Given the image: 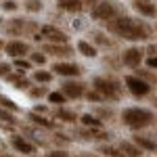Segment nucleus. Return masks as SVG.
<instances>
[{"mask_svg": "<svg viewBox=\"0 0 157 157\" xmlns=\"http://www.w3.org/2000/svg\"><path fill=\"white\" fill-rule=\"evenodd\" d=\"M55 120L63 121V124H75V121L80 120V117H78V113H75L73 109H67V107H57V111H55Z\"/></svg>", "mask_w": 157, "mask_h": 157, "instance_id": "nucleus-17", "label": "nucleus"}, {"mask_svg": "<svg viewBox=\"0 0 157 157\" xmlns=\"http://www.w3.org/2000/svg\"><path fill=\"white\" fill-rule=\"evenodd\" d=\"M88 36H90L88 42H90V44H94L97 48H98V46H101V48H115V46H117V42H115V40H111L103 29H92Z\"/></svg>", "mask_w": 157, "mask_h": 157, "instance_id": "nucleus-13", "label": "nucleus"}, {"mask_svg": "<svg viewBox=\"0 0 157 157\" xmlns=\"http://www.w3.org/2000/svg\"><path fill=\"white\" fill-rule=\"evenodd\" d=\"M11 145H13V149H15L17 153H23V155H32V153H36V145L29 143V140L23 138V136H19V134H13Z\"/></svg>", "mask_w": 157, "mask_h": 157, "instance_id": "nucleus-15", "label": "nucleus"}, {"mask_svg": "<svg viewBox=\"0 0 157 157\" xmlns=\"http://www.w3.org/2000/svg\"><path fill=\"white\" fill-rule=\"evenodd\" d=\"M2 29H4L9 36H25V34H34V36H36V29L40 32V27H38L34 21L19 19V17L9 19L6 23H2Z\"/></svg>", "mask_w": 157, "mask_h": 157, "instance_id": "nucleus-5", "label": "nucleus"}, {"mask_svg": "<svg viewBox=\"0 0 157 157\" xmlns=\"http://www.w3.org/2000/svg\"><path fill=\"white\" fill-rule=\"evenodd\" d=\"M32 80L36 82V84L44 86V84H50L52 82V71H46V69H36L34 75H32Z\"/></svg>", "mask_w": 157, "mask_h": 157, "instance_id": "nucleus-24", "label": "nucleus"}, {"mask_svg": "<svg viewBox=\"0 0 157 157\" xmlns=\"http://www.w3.org/2000/svg\"><path fill=\"white\" fill-rule=\"evenodd\" d=\"M92 90H97L109 103H117L124 92V84L113 75H97V78H92Z\"/></svg>", "mask_w": 157, "mask_h": 157, "instance_id": "nucleus-3", "label": "nucleus"}, {"mask_svg": "<svg viewBox=\"0 0 157 157\" xmlns=\"http://www.w3.org/2000/svg\"><path fill=\"white\" fill-rule=\"evenodd\" d=\"M147 67L155 71L157 69V57H147Z\"/></svg>", "mask_w": 157, "mask_h": 157, "instance_id": "nucleus-40", "label": "nucleus"}, {"mask_svg": "<svg viewBox=\"0 0 157 157\" xmlns=\"http://www.w3.org/2000/svg\"><path fill=\"white\" fill-rule=\"evenodd\" d=\"M4 52L13 57V59H23L25 55H29L32 52V46L25 42V40H9L6 44H4Z\"/></svg>", "mask_w": 157, "mask_h": 157, "instance_id": "nucleus-12", "label": "nucleus"}, {"mask_svg": "<svg viewBox=\"0 0 157 157\" xmlns=\"http://www.w3.org/2000/svg\"><path fill=\"white\" fill-rule=\"evenodd\" d=\"M0 9H2V11H17L19 4H17L15 0H4V2L0 4Z\"/></svg>", "mask_w": 157, "mask_h": 157, "instance_id": "nucleus-36", "label": "nucleus"}, {"mask_svg": "<svg viewBox=\"0 0 157 157\" xmlns=\"http://www.w3.org/2000/svg\"><path fill=\"white\" fill-rule=\"evenodd\" d=\"M82 2H84V6H92V9L98 4V0H82Z\"/></svg>", "mask_w": 157, "mask_h": 157, "instance_id": "nucleus-43", "label": "nucleus"}, {"mask_svg": "<svg viewBox=\"0 0 157 157\" xmlns=\"http://www.w3.org/2000/svg\"><path fill=\"white\" fill-rule=\"evenodd\" d=\"M75 48H78V52H80V55H84V57H88V59H94V57L98 55L97 46H94V44H90L88 40H80Z\"/></svg>", "mask_w": 157, "mask_h": 157, "instance_id": "nucleus-22", "label": "nucleus"}, {"mask_svg": "<svg viewBox=\"0 0 157 157\" xmlns=\"http://www.w3.org/2000/svg\"><path fill=\"white\" fill-rule=\"evenodd\" d=\"M57 6L61 11H67V13H80L84 9V2L82 0H59Z\"/></svg>", "mask_w": 157, "mask_h": 157, "instance_id": "nucleus-20", "label": "nucleus"}, {"mask_svg": "<svg viewBox=\"0 0 157 157\" xmlns=\"http://www.w3.org/2000/svg\"><path fill=\"white\" fill-rule=\"evenodd\" d=\"M0 157H15V155H9V153H0Z\"/></svg>", "mask_w": 157, "mask_h": 157, "instance_id": "nucleus-46", "label": "nucleus"}, {"mask_svg": "<svg viewBox=\"0 0 157 157\" xmlns=\"http://www.w3.org/2000/svg\"><path fill=\"white\" fill-rule=\"evenodd\" d=\"M4 147H6V145H4V143L0 140V153H6V151H4Z\"/></svg>", "mask_w": 157, "mask_h": 157, "instance_id": "nucleus-45", "label": "nucleus"}, {"mask_svg": "<svg viewBox=\"0 0 157 157\" xmlns=\"http://www.w3.org/2000/svg\"><path fill=\"white\" fill-rule=\"evenodd\" d=\"M117 149L121 151L124 157H143V153H145V151H140L138 147L134 145L132 140H121L120 145H117Z\"/></svg>", "mask_w": 157, "mask_h": 157, "instance_id": "nucleus-18", "label": "nucleus"}, {"mask_svg": "<svg viewBox=\"0 0 157 157\" xmlns=\"http://www.w3.org/2000/svg\"><path fill=\"white\" fill-rule=\"evenodd\" d=\"M153 107H155V109H157V97H155V98H153Z\"/></svg>", "mask_w": 157, "mask_h": 157, "instance_id": "nucleus-47", "label": "nucleus"}, {"mask_svg": "<svg viewBox=\"0 0 157 157\" xmlns=\"http://www.w3.org/2000/svg\"><path fill=\"white\" fill-rule=\"evenodd\" d=\"M124 84H126V88H128V92L132 94V97L136 98H145L151 94V90H153V86H149L147 82H143L140 78H136L134 73H130V75H126L124 78Z\"/></svg>", "mask_w": 157, "mask_h": 157, "instance_id": "nucleus-7", "label": "nucleus"}, {"mask_svg": "<svg viewBox=\"0 0 157 157\" xmlns=\"http://www.w3.org/2000/svg\"><path fill=\"white\" fill-rule=\"evenodd\" d=\"M121 15H126V13L117 0H98V4L90 11V17L94 21H101V23H111Z\"/></svg>", "mask_w": 157, "mask_h": 157, "instance_id": "nucleus-4", "label": "nucleus"}, {"mask_svg": "<svg viewBox=\"0 0 157 157\" xmlns=\"http://www.w3.org/2000/svg\"><path fill=\"white\" fill-rule=\"evenodd\" d=\"M55 143H63V145H69V143H71V138H65V134L57 132V134H55Z\"/></svg>", "mask_w": 157, "mask_h": 157, "instance_id": "nucleus-39", "label": "nucleus"}, {"mask_svg": "<svg viewBox=\"0 0 157 157\" xmlns=\"http://www.w3.org/2000/svg\"><path fill=\"white\" fill-rule=\"evenodd\" d=\"M94 115H97L98 120H101L103 124H105V121H111L113 117H115V111H113L111 107H98Z\"/></svg>", "mask_w": 157, "mask_h": 157, "instance_id": "nucleus-26", "label": "nucleus"}, {"mask_svg": "<svg viewBox=\"0 0 157 157\" xmlns=\"http://www.w3.org/2000/svg\"><path fill=\"white\" fill-rule=\"evenodd\" d=\"M0 25H2V19H0Z\"/></svg>", "mask_w": 157, "mask_h": 157, "instance_id": "nucleus-48", "label": "nucleus"}, {"mask_svg": "<svg viewBox=\"0 0 157 157\" xmlns=\"http://www.w3.org/2000/svg\"><path fill=\"white\" fill-rule=\"evenodd\" d=\"M80 124H82L84 128H92V130H101V128H103V121L98 120L94 113H84V115H80Z\"/></svg>", "mask_w": 157, "mask_h": 157, "instance_id": "nucleus-19", "label": "nucleus"}, {"mask_svg": "<svg viewBox=\"0 0 157 157\" xmlns=\"http://www.w3.org/2000/svg\"><path fill=\"white\" fill-rule=\"evenodd\" d=\"M145 57H147V50L143 48V46H130V48H126L120 55L121 65H126V67H130V69H138L140 63L145 61Z\"/></svg>", "mask_w": 157, "mask_h": 157, "instance_id": "nucleus-8", "label": "nucleus"}, {"mask_svg": "<svg viewBox=\"0 0 157 157\" xmlns=\"http://www.w3.org/2000/svg\"><path fill=\"white\" fill-rule=\"evenodd\" d=\"M27 120L32 121V124H36V126L48 128V130H52V128H55V124H52L48 117H44V115H40V113H34V111H29V113H27Z\"/></svg>", "mask_w": 157, "mask_h": 157, "instance_id": "nucleus-23", "label": "nucleus"}, {"mask_svg": "<svg viewBox=\"0 0 157 157\" xmlns=\"http://www.w3.org/2000/svg\"><path fill=\"white\" fill-rule=\"evenodd\" d=\"M42 52L50 55V57H57L61 61H69L73 57V46H69V44H46L44 42Z\"/></svg>", "mask_w": 157, "mask_h": 157, "instance_id": "nucleus-11", "label": "nucleus"}, {"mask_svg": "<svg viewBox=\"0 0 157 157\" xmlns=\"http://www.w3.org/2000/svg\"><path fill=\"white\" fill-rule=\"evenodd\" d=\"M23 9L27 13H40L42 9H44V4H42L40 0H25V2H23Z\"/></svg>", "mask_w": 157, "mask_h": 157, "instance_id": "nucleus-30", "label": "nucleus"}, {"mask_svg": "<svg viewBox=\"0 0 157 157\" xmlns=\"http://www.w3.org/2000/svg\"><path fill=\"white\" fill-rule=\"evenodd\" d=\"M13 86H15L17 90H29V88H32V80H27L25 75H21V78H19Z\"/></svg>", "mask_w": 157, "mask_h": 157, "instance_id": "nucleus-34", "label": "nucleus"}, {"mask_svg": "<svg viewBox=\"0 0 157 157\" xmlns=\"http://www.w3.org/2000/svg\"><path fill=\"white\" fill-rule=\"evenodd\" d=\"M98 153H103L105 157H124L117 147H111V145H107V143H105V145H98Z\"/></svg>", "mask_w": 157, "mask_h": 157, "instance_id": "nucleus-27", "label": "nucleus"}, {"mask_svg": "<svg viewBox=\"0 0 157 157\" xmlns=\"http://www.w3.org/2000/svg\"><path fill=\"white\" fill-rule=\"evenodd\" d=\"M155 32H157V25H155Z\"/></svg>", "mask_w": 157, "mask_h": 157, "instance_id": "nucleus-49", "label": "nucleus"}, {"mask_svg": "<svg viewBox=\"0 0 157 157\" xmlns=\"http://www.w3.org/2000/svg\"><path fill=\"white\" fill-rule=\"evenodd\" d=\"M134 75H136V78H140L143 82H147L149 86H155L157 84V71L149 69V67H147V69H140V67H138V69H134Z\"/></svg>", "mask_w": 157, "mask_h": 157, "instance_id": "nucleus-21", "label": "nucleus"}, {"mask_svg": "<svg viewBox=\"0 0 157 157\" xmlns=\"http://www.w3.org/2000/svg\"><path fill=\"white\" fill-rule=\"evenodd\" d=\"M61 92L65 94V98H82L88 92V86L82 80H65L61 84Z\"/></svg>", "mask_w": 157, "mask_h": 157, "instance_id": "nucleus-10", "label": "nucleus"}, {"mask_svg": "<svg viewBox=\"0 0 157 157\" xmlns=\"http://www.w3.org/2000/svg\"><path fill=\"white\" fill-rule=\"evenodd\" d=\"M27 94H29V98H42V97H48L50 90L48 86H32L27 90Z\"/></svg>", "mask_w": 157, "mask_h": 157, "instance_id": "nucleus-25", "label": "nucleus"}, {"mask_svg": "<svg viewBox=\"0 0 157 157\" xmlns=\"http://www.w3.org/2000/svg\"><path fill=\"white\" fill-rule=\"evenodd\" d=\"M13 71V65L11 63H4V61H0V78H6L9 73Z\"/></svg>", "mask_w": 157, "mask_h": 157, "instance_id": "nucleus-37", "label": "nucleus"}, {"mask_svg": "<svg viewBox=\"0 0 157 157\" xmlns=\"http://www.w3.org/2000/svg\"><path fill=\"white\" fill-rule=\"evenodd\" d=\"M4 44H6V40H2V38H0V52L4 50Z\"/></svg>", "mask_w": 157, "mask_h": 157, "instance_id": "nucleus-44", "label": "nucleus"}, {"mask_svg": "<svg viewBox=\"0 0 157 157\" xmlns=\"http://www.w3.org/2000/svg\"><path fill=\"white\" fill-rule=\"evenodd\" d=\"M65 101H67V98H65V94H63V92H57V90H55V92H50L48 94V103L50 105H57V107H63V105H65Z\"/></svg>", "mask_w": 157, "mask_h": 157, "instance_id": "nucleus-29", "label": "nucleus"}, {"mask_svg": "<svg viewBox=\"0 0 157 157\" xmlns=\"http://www.w3.org/2000/svg\"><path fill=\"white\" fill-rule=\"evenodd\" d=\"M132 9L136 13H140L143 17H149V19L157 17V4L151 0H132Z\"/></svg>", "mask_w": 157, "mask_h": 157, "instance_id": "nucleus-14", "label": "nucleus"}, {"mask_svg": "<svg viewBox=\"0 0 157 157\" xmlns=\"http://www.w3.org/2000/svg\"><path fill=\"white\" fill-rule=\"evenodd\" d=\"M13 67H17V71L25 75L27 69H32V63H29V61H25V59H15V61H13Z\"/></svg>", "mask_w": 157, "mask_h": 157, "instance_id": "nucleus-32", "label": "nucleus"}, {"mask_svg": "<svg viewBox=\"0 0 157 157\" xmlns=\"http://www.w3.org/2000/svg\"><path fill=\"white\" fill-rule=\"evenodd\" d=\"M29 63H32V65L36 63V65L42 67V65L46 63V55H44L42 50H38V52H29Z\"/></svg>", "mask_w": 157, "mask_h": 157, "instance_id": "nucleus-31", "label": "nucleus"}, {"mask_svg": "<svg viewBox=\"0 0 157 157\" xmlns=\"http://www.w3.org/2000/svg\"><path fill=\"white\" fill-rule=\"evenodd\" d=\"M57 2H59V0H57Z\"/></svg>", "mask_w": 157, "mask_h": 157, "instance_id": "nucleus-50", "label": "nucleus"}, {"mask_svg": "<svg viewBox=\"0 0 157 157\" xmlns=\"http://www.w3.org/2000/svg\"><path fill=\"white\" fill-rule=\"evenodd\" d=\"M105 29L115 34L121 40H128V42H149L155 34V29L145 19H136L130 15H121L115 21L105 23Z\"/></svg>", "mask_w": 157, "mask_h": 157, "instance_id": "nucleus-1", "label": "nucleus"}, {"mask_svg": "<svg viewBox=\"0 0 157 157\" xmlns=\"http://www.w3.org/2000/svg\"><path fill=\"white\" fill-rule=\"evenodd\" d=\"M86 98H88L90 103H105V98L101 97L97 90H88V92H86Z\"/></svg>", "mask_w": 157, "mask_h": 157, "instance_id": "nucleus-35", "label": "nucleus"}, {"mask_svg": "<svg viewBox=\"0 0 157 157\" xmlns=\"http://www.w3.org/2000/svg\"><path fill=\"white\" fill-rule=\"evenodd\" d=\"M38 34H40V38H42L46 44H67V42H69V36H67L63 29H59L57 25H50V23L42 25Z\"/></svg>", "mask_w": 157, "mask_h": 157, "instance_id": "nucleus-6", "label": "nucleus"}, {"mask_svg": "<svg viewBox=\"0 0 157 157\" xmlns=\"http://www.w3.org/2000/svg\"><path fill=\"white\" fill-rule=\"evenodd\" d=\"M157 121L155 113L145 107H126L121 111V124L130 130H145Z\"/></svg>", "mask_w": 157, "mask_h": 157, "instance_id": "nucleus-2", "label": "nucleus"}, {"mask_svg": "<svg viewBox=\"0 0 157 157\" xmlns=\"http://www.w3.org/2000/svg\"><path fill=\"white\" fill-rule=\"evenodd\" d=\"M75 157H98V153H90V151H80Z\"/></svg>", "mask_w": 157, "mask_h": 157, "instance_id": "nucleus-41", "label": "nucleus"}, {"mask_svg": "<svg viewBox=\"0 0 157 157\" xmlns=\"http://www.w3.org/2000/svg\"><path fill=\"white\" fill-rule=\"evenodd\" d=\"M34 113H40V115H44V113H46V107H44V105H36V107H34Z\"/></svg>", "mask_w": 157, "mask_h": 157, "instance_id": "nucleus-42", "label": "nucleus"}, {"mask_svg": "<svg viewBox=\"0 0 157 157\" xmlns=\"http://www.w3.org/2000/svg\"><path fill=\"white\" fill-rule=\"evenodd\" d=\"M46 157H73V155H69L65 149H55V151H48Z\"/></svg>", "mask_w": 157, "mask_h": 157, "instance_id": "nucleus-38", "label": "nucleus"}, {"mask_svg": "<svg viewBox=\"0 0 157 157\" xmlns=\"http://www.w3.org/2000/svg\"><path fill=\"white\" fill-rule=\"evenodd\" d=\"M0 120L4 121L6 126H19V120L15 117L13 111H6V109H0Z\"/></svg>", "mask_w": 157, "mask_h": 157, "instance_id": "nucleus-28", "label": "nucleus"}, {"mask_svg": "<svg viewBox=\"0 0 157 157\" xmlns=\"http://www.w3.org/2000/svg\"><path fill=\"white\" fill-rule=\"evenodd\" d=\"M132 143L138 147L140 151H151V153L157 151V140L151 138V136H140V134H136V136L132 138Z\"/></svg>", "mask_w": 157, "mask_h": 157, "instance_id": "nucleus-16", "label": "nucleus"}, {"mask_svg": "<svg viewBox=\"0 0 157 157\" xmlns=\"http://www.w3.org/2000/svg\"><path fill=\"white\" fill-rule=\"evenodd\" d=\"M50 69H52V73L69 78V80H78V75H82V71H84V67L75 61H57Z\"/></svg>", "mask_w": 157, "mask_h": 157, "instance_id": "nucleus-9", "label": "nucleus"}, {"mask_svg": "<svg viewBox=\"0 0 157 157\" xmlns=\"http://www.w3.org/2000/svg\"><path fill=\"white\" fill-rule=\"evenodd\" d=\"M0 107L2 109H6V111H13V113H15V111H17V105H15V101H11V98L9 97H4V94H0Z\"/></svg>", "mask_w": 157, "mask_h": 157, "instance_id": "nucleus-33", "label": "nucleus"}]
</instances>
